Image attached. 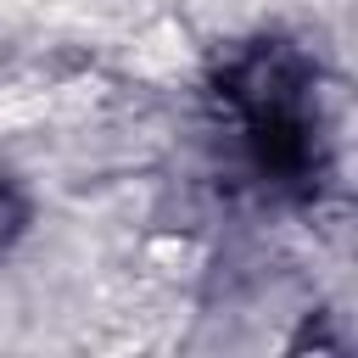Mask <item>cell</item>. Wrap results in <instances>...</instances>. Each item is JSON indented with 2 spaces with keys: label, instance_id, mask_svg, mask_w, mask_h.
I'll return each instance as SVG.
<instances>
[{
  "label": "cell",
  "instance_id": "obj_1",
  "mask_svg": "<svg viewBox=\"0 0 358 358\" xmlns=\"http://www.w3.org/2000/svg\"><path fill=\"white\" fill-rule=\"evenodd\" d=\"M224 117L268 185L313 190L330 168V134L319 112V73L291 45H252L218 78Z\"/></svg>",
  "mask_w": 358,
  "mask_h": 358
},
{
  "label": "cell",
  "instance_id": "obj_2",
  "mask_svg": "<svg viewBox=\"0 0 358 358\" xmlns=\"http://www.w3.org/2000/svg\"><path fill=\"white\" fill-rule=\"evenodd\" d=\"M28 218H34V213H28V196H22L11 179H0V257L28 235Z\"/></svg>",
  "mask_w": 358,
  "mask_h": 358
}]
</instances>
